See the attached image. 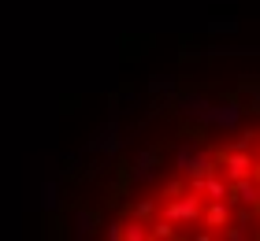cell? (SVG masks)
I'll return each instance as SVG.
<instances>
[{"label": "cell", "instance_id": "1", "mask_svg": "<svg viewBox=\"0 0 260 241\" xmlns=\"http://www.w3.org/2000/svg\"><path fill=\"white\" fill-rule=\"evenodd\" d=\"M245 119V108L234 100V96H223V100H212L205 119H201V126H212V130H223V134H231V130H238Z\"/></svg>", "mask_w": 260, "mask_h": 241}, {"label": "cell", "instance_id": "2", "mask_svg": "<svg viewBox=\"0 0 260 241\" xmlns=\"http://www.w3.org/2000/svg\"><path fill=\"white\" fill-rule=\"evenodd\" d=\"M175 167H179L186 178H208V175H219L223 171V163L216 160V156L197 152L193 145H179V152H175Z\"/></svg>", "mask_w": 260, "mask_h": 241}, {"label": "cell", "instance_id": "3", "mask_svg": "<svg viewBox=\"0 0 260 241\" xmlns=\"http://www.w3.org/2000/svg\"><path fill=\"white\" fill-rule=\"evenodd\" d=\"M201 193H179V197H171V200H164V215L168 219H175L179 226H197V223H205V212H201Z\"/></svg>", "mask_w": 260, "mask_h": 241}, {"label": "cell", "instance_id": "4", "mask_svg": "<svg viewBox=\"0 0 260 241\" xmlns=\"http://www.w3.org/2000/svg\"><path fill=\"white\" fill-rule=\"evenodd\" d=\"M164 160V152L160 149H145V152H138L134 156V163L126 167V178H134V182H149L152 175H156V163Z\"/></svg>", "mask_w": 260, "mask_h": 241}, {"label": "cell", "instance_id": "5", "mask_svg": "<svg viewBox=\"0 0 260 241\" xmlns=\"http://www.w3.org/2000/svg\"><path fill=\"white\" fill-rule=\"evenodd\" d=\"M119 145H123L119 126H115V123H104V126L97 130V134H93V137L86 141V149H89V152H97V156H112L115 149H119Z\"/></svg>", "mask_w": 260, "mask_h": 241}, {"label": "cell", "instance_id": "6", "mask_svg": "<svg viewBox=\"0 0 260 241\" xmlns=\"http://www.w3.org/2000/svg\"><path fill=\"white\" fill-rule=\"evenodd\" d=\"M223 163H227V178H231V182H242V178H253V152L249 149H231L227 152V160H223Z\"/></svg>", "mask_w": 260, "mask_h": 241}, {"label": "cell", "instance_id": "7", "mask_svg": "<svg viewBox=\"0 0 260 241\" xmlns=\"http://www.w3.org/2000/svg\"><path fill=\"white\" fill-rule=\"evenodd\" d=\"M231 223H234V219H231V204H227V200H212L208 208H205V226H212L216 234H223Z\"/></svg>", "mask_w": 260, "mask_h": 241}, {"label": "cell", "instance_id": "8", "mask_svg": "<svg viewBox=\"0 0 260 241\" xmlns=\"http://www.w3.org/2000/svg\"><path fill=\"white\" fill-rule=\"evenodd\" d=\"M208 96H201V93H182L179 96V112L186 115V119H193V123L201 126V119H205V112H208Z\"/></svg>", "mask_w": 260, "mask_h": 241}, {"label": "cell", "instance_id": "9", "mask_svg": "<svg viewBox=\"0 0 260 241\" xmlns=\"http://www.w3.org/2000/svg\"><path fill=\"white\" fill-rule=\"evenodd\" d=\"M71 223H75V226H71V230H75V237H93V234H97V226H101V215L89 212V208H78Z\"/></svg>", "mask_w": 260, "mask_h": 241}, {"label": "cell", "instance_id": "10", "mask_svg": "<svg viewBox=\"0 0 260 241\" xmlns=\"http://www.w3.org/2000/svg\"><path fill=\"white\" fill-rule=\"evenodd\" d=\"M164 208V200L156 204V200H152V197H145V200H134V204H130V215H134V219H145V223H152V219H156V212Z\"/></svg>", "mask_w": 260, "mask_h": 241}, {"label": "cell", "instance_id": "11", "mask_svg": "<svg viewBox=\"0 0 260 241\" xmlns=\"http://www.w3.org/2000/svg\"><path fill=\"white\" fill-rule=\"evenodd\" d=\"M175 226H179V223H175V219H168V215L160 212L156 219L149 223V237H156V241L164 237V241H168V237H175Z\"/></svg>", "mask_w": 260, "mask_h": 241}, {"label": "cell", "instance_id": "12", "mask_svg": "<svg viewBox=\"0 0 260 241\" xmlns=\"http://www.w3.org/2000/svg\"><path fill=\"white\" fill-rule=\"evenodd\" d=\"M56 204H60V186H56V182H45V186H41V208L52 212Z\"/></svg>", "mask_w": 260, "mask_h": 241}, {"label": "cell", "instance_id": "13", "mask_svg": "<svg viewBox=\"0 0 260 241\" xmlns=\"http://www.w3.org/2000/svg\"><path fill=\"white\" fill-rule=\"evenodd\" d=\"M145 226H149L145 219H130V223H126V241H145V237H149Z\"/></svg>", "mask_w": 260, "mask_h": 241}, {"label": "cell", "instance_id": "14", "mask_svg": "<svg viewBox=\"0 0 260 241\" xmlns=\"http://www.w3.org/2000/svg\"><path fill=\"white\" fill-rule=\"evenodd\" d=\"M245 226H249L245 219H238V223H231L227 230H223V237H227V241H245V237H249V230H245Z\"/></svg>", "mask_w": 260, "mask_h": 241}, {"label": "cell", "instance_id": "15", "mask_svg": "<svg viewBox=\"0 0 260 241\" xmlns=\"http://www.w3.org/2000/svg\"><path fill=\"white\" fill-rule=\"evenodd\" d=\"M104 234H108L112 241H126V223H119V219H112L108 226H104Z\"/></svg>", "mask_w": 260, "mask_h": 241}, {"label": "cell", "instance_id": "16", "mask_svg": "<svg viewBox=\"0 0 260 241\" xmlns=\"http://www.w3.org/2000/svg\"><path fill=\"white\" fill-rule=\"evenodd\" d=\"M242 93L249 96V108H253V112H260V86H253V82H242Z\"/></svg>", "mask_w": 260, "mask_h": 241}, {"label": "cell", "instance_id": "17", "mask_svg": "<svg viewBox=\"0 0 260 241\" xmlns=\"http://www.w3.org/2000/svg\"><path fill=\"white\" fill-rule=\"evenodd\" d=\"M149 93H175V82H171V78H160V75H156V78L149 82Z\"/></svg>", "mask_w": 260, "mask_h": 241}, {"label": "cell", "instance_id": "18", "mask_svg": "<svg viewBox=\"0 0 260 241\" xmlns=\"http://www.w3.org/2000/svg\"><path fill=\"white\" fill-rule=\"evenodd\" d=\"M78 156H63V175H78Z\"/></svg>", "mask_w": 260, "mask_h": 241}]
</instances>
